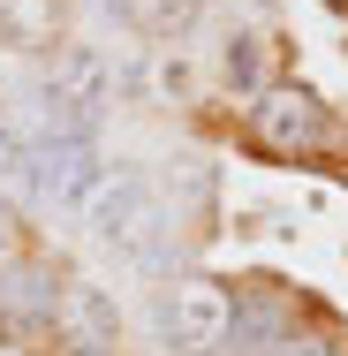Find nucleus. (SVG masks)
<instances>
[{
    "mask_svg": "<svg viewBox=\"0 0 348 356\" xmlns=\"http://www.w3.org/2000/svg\"><path fill=\"white\" fill-rule=\"evenodd\" d=\"M83 227L99 235V243H114V250H129V258H151L159 250V197H151V182H144L137 167H114L91 197H83Z\"/></svg>",
    "mask_w": 348,
    "mask_h": 356,
    "instance_id": "1",
    "label": "nucleus"
},
{
    "mask_svg": "<svg viewBox=\"0 0 348 356\" xmlns=\"http://www.w3.org/2000/svg\"><path fill=\"white\" fill-rule=\"evenodd\" d=\"M106 99H114L106 61L91 46H61L53 69H46V122H53V137H91V122L106 114Z\"/></svg>",
    "mask_w": 348,
    "mask_h": 356,
    "instance_id": "2",
    "label": "nucleus"
},
{
    "mask_svg": "<svg viewBox=\"0 0 348 356\" xmlns=\"http://www.w3.org/2000/svg\"><path fill=\"white\" fill-rule=\"evenodd\" d=\"M227 326H235V303H227L219 281L190 273V281H167V288H159V334H167V349L212 356L219 341H227Z\"/></svg>",
    "mask_w": 348,
    "mask_h": 356,
    "instance_id": "3",
    "label": "nucleus"
},
{
    "mask_svg": "<svg viewBox=\"0 0 348 356\" xmlns=\"http://www.w3.org/2000/svg\"><path fill=\"white\" fill-rule=\"evenodd\" d=\"M23 182H31L38 205H83L106 182V167H99L91 137H46V144L23 152Z\"/></svg>",
    "mask_w": 348,
    "mask_h": 356,
    "instance_id": "4",
    "label": "nucleus"
},
{
    "mask_svg": "<svg viewBox=\"0 0 348 356\" xmlns=\"http://www.w3.org/2000/svg\"><path fill=\"white\" fill-rule=\"evenodd\" d=\"M250 129L273 144V152H310V144H326L333 137V122H326V106L295 83H273V91H258V106H250Z\"/></svg>",
    "mask_w": 348,
    "mask_h": 356,
    "instance_id": "5",
    "label": "nucleus"
},
{
    "mask_svg": "<svg viewBox=\"0 0 348 356\" xmlns=\"http://www.w3.org/2000/svg\"><path fill=\"white\" fill-rule=\"evenodd\" d=\"M53 341H61L69 356H114V341H122V318H114L106 288L69 281L61 296H53Z\"/></svg>",
    "mask_w": 348,
    "mask_h": 356,
    "instance_id": "6",
    "label": "nucleus"
},
{
    "mask_svg": "<svg viewBox=\"0 0 348 356\" xmlns=\"http://www.w3.org/2000/svg\"><path fill=\"white\" fill-rule=\"evenodd\" d=\"M122 8H129V23H137L144 38H182L205 0H122Z\"/></svg>",
    "mask_w": 348,
    "mask_h": 356,
    "instance_id": "7",
    "label": "nucleus"
},
{
    "mask_svg": "<svg viewBox=\"0 0 348 356\" xmlns=\"http://www.w3.org/2000/svg\"><path fill=\"white\" fill-rule=\"evenodd\" d=\"M0 31L15 46H53V0H0Z\"/></svg>",
    "mask_w": 348,
    "mask_h": 356,
    "instance_id": "8",
    "label": "nucleus"
},
{
    "mask_svg": "<svg viewBox=\"0 0 348 356\" xmlns=\"http://www.w3.org/2000/svg\"><path fill=\"white\" fill-rule=\"evenodd\" d=\"M227 83L265 91V38H258V31H235V38H227Z\"/></svg>",
    "mask_w": 348,
    "mask_h": 356,
    "instance_id": "9",
    "label": "nucleus"
},
{
    "mask_svg": "<svg viewBox=\"0 0 348 356\" xmlns=\"http://www.w3.org/2000/svg\"><path fill=\"white\" fill-rule=\"evenodd\" d=\"M265 356H333V349H326L318 334H280V341H273Z\"/></svg>",
    "mask_w": 348,
    "mask_h": 356,
    "instance_id": "10",
    "label": "nucleus"
},
{
    "mask_svg": "<svg viewBox=\"0 0 348 356\" xmlns=\"http://www.w3.org/2000/svg\"><path fill=\"white\" fill-rule=\"evenodd\" d=\"M15 175H23V144L0 129V182H15Z\"/></svg>",
    "mask_w": 348,
    "mask_h": 356,
    "instance_id": "11",
    "label": "nucleus"
},
{
    "mask_svg": "<svg viewBox=\"0 0 348 356\" xmlns=\"http://www.w3.org/2000/svg\"><path fill=\"white\" fill-rule=\"evenodd\" d=\"M333 8H348V0H333Z\"/></svg>",
    "mask_w": 348,
    "mask_h": 356,
    "instance_id": "12",
    "label": "nucleus"
}]
</instances>
